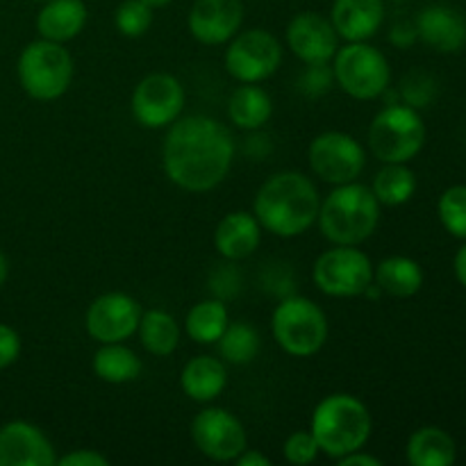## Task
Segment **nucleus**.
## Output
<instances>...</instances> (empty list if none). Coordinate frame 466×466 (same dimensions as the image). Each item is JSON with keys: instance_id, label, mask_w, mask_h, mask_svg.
Instances as JSON below:
<instances>
[{"instance_id": "58836bf2", "label": "nucleus", "mask_w": 466, "mask_h": 466, "mask_svg": "<svg viewBox=\"0 0 466 466\" xmlns=\"http://www.w3.org/2000/svg\"><path fill=\"white\" fill-rule=\"evenodd\" d=\"M335 462L339 466H380L382 460L362 453V449H360V451H353V453L344 455V458L335 460Z\"/></svg>"}, {"instance_id": "0eeeda50", "label": "nucleus", "mask_w": 466, "mask_h": 466, "mask_svg": "<svg viewBox=\"0 0 466 466\" xmlns=\"http://www.w3.org/2000/svg\"><path fill=\"white\" fill-rule=\"evenodd\" d=\"M426 144V123L410 105L391 103L369 126V148L382 164H408Z\"/></svg>"}, {"instance_id": "79ce46f5", "label": "nucleus", "mask_w": 466, "mask_h": 466, "mask_svg": "<svg viewBox=\"0 0 466 466\" xmlns=\"http://www.w3.org/2000/svg\"><path fill=\"white\" fill-rule=\"evenodd\" d=\"M7 278H9V262H7V258L3 255V250H0V289L5 287Z\"/></svg>"}, {"instance_id": "a18cd8bd", "label": "nucleus", "mask_w": 466, "mask_h": 466, "mask_svg": "<svg viewBox=\"0 0 466 466\" xmlns=\"http://www.w3.org/2000/svg\"><path fill=\"white\" fill-rule=\"evenodd\" d=\"M394 3H408V0H394Z\"/></svg>"}, {"instance_id": "7ed1b4c3", "label": "nucleus", "mask_w": 466, "mask_h": 466, "mask_svg": "<svg viewBox=\"0 0 466 466\" xmlns=\"http://www.w3.org/2000/svg\"><path fill=\"white\" fill-rule=\"evenodd\" d=\"M319 230L335 246H360L380 223V203L371 187L355 182L337 185L319 208Z\"/></svg>"}, {"instance_id": "f3484780", "label": "nucleus", "mask_w": 466, "mask_h": 466, "mask_svg": "<svg viewBox=\"0 0 466 466\" xmlns=\"http://www.w3.org/2000/svg\"><path fill=\"white\" fill-rule=\"evenodd\" d=\"M55 446L41 428L9 421L0 428V466H55Z\"/></svg>"}, {"instance_id": "2f4dec72", "label": "nucleus", "mask_w": 466, "mask_h": 466, "mask_svg": "<svg viewBox=\"0 0 466 466\" xmlns=\"http://www.w3.org/2000/svg\"><path fill=\"white\" fill-rule=\"evenodd\" d=\"M440 221L446 230L458 239H466V185H455L441 194L440 205Z\"/></svg>"}, {"instance_id": "39448f33", "label": "nucleus", "mask_w": 466, "mask_h": 466, "mask_svg": "<svg viewBox=\"0 0 466 466\" xmlns=\"http://www.w3.org/2000/svg\"><path fill=\"white\" fill-rule=\"evenodd\" d=\"M16 76L23 91L39 103L62 98L73 82V57L64 44L36 39L18 55Z\"/></svg>"}, {"instance_id": "ea45409f", "label": "nucleus", "mask_w": 466, "mask_h": 466, "mask_svg": "<svg viewBox=\"0 0 466 466\" xmlns=\"http://www.w3.org/2000/svg\"><path fill=\"white\" fill-rule=\"evenodd\" d=\"M237 466H271V460L267 455H262L259 451H250L246 449L239 458L235 460Z\"/></svg>"}, {"instance_id": "5701e85b", "label": "nucleus", "mask_w": 466, "mask_h": 466, "mask_svg": "<svg viewBox=\"0 0 466 466\" xmlns=\"http://www.w3.org/2000/svg\"><path fill=\"white\" fill-rule=\"evenodd\" d=\"M373 282L380 287V291L394 296V299H410L419 294L423 287V271L419 262L405 255L387 258L373 268Z\"/></svg>"}, {"instance_id": "4468645a", "label": "nucleus", "mask_w": 466, "mask_h": 466, "mask_svg": "<svg viewBox=\"0 0 466 466\" xmlns=\"http://www.w3.org/2000/svg\"><path fill=\"white\" fill-rule=\"evenodd\" d=\"M141 305L123 291H109L89 305L85 328L98 344H116L137 335L141 321Z\"/></svg>"}, {"instance_id": "2eb2a0df", "label": "nucleus", "mask_w": 466, "mask_h": 466, "mask_svg": "<svg viewBox=\"0 0 466 466\" xmlns=\"http://www.w3.org/2000/svg\"><path fill=\"white\" fill-rule=\"evenodd\" d=\"M287 46L303 64H328L339 48V35L330 18L317 12H300L287 25Z\"/></svg>"}, {"instance_id": "bb28decb", "label": "nucleus", "mask_w": 466, "mask_h": 466, "mask_svg": "<svg viewBox=\"0 0 466 466\" xmlns=\"http://www.w3.org/2000/svg\"><path fill=\"white\" fill-rule=\"evenodd\" d=\"M137 335H139L141 346L157 358H168L180 346V326L176 317L164 309H148L141 314Z\"/></svg>"}, {"instance_id": "6ab92c4d", "label": "nucleus", "mask_w": 466, "mask_h": 466, "mask_svg": "<svg viewBox=\"0 0 466 466\" xmlns=\"http://www.w3.org/2000/svg\"><path fill=\"white\" fill-rule=\"evenodd\" d=\"M385 21V0H335L330 9V23L339 39L369 41L378 35Z\"/></svg>"}, {"instance_id": "423d86ee", "label": "nucleus", "mask_w": 466, "mask_h": 466, "mask_svg": "<svg viewBox=\"0 0 466 466\" xmlns=\"http://www.w3.org/2000/svg\"><path fill=\"white\" fill-rule=\"evenodd\" d=\"M271 330L287 355L312 358L328 341V317L314 300L289 296L273 309Z\"/></svg>"}, {"instance_id": "aec40b11", "label": "nucleus", "mask_w": 466, "mask_h": 466, "mask_svg": "<svg viewBox=\"0 0 466 466\" xmlns=\"http://www.w3.org/2000/svg\"><path fill=\"white\" fill-rule=\"evenodd\" d=\"M259 244H262V226L255 214L244 212V209L226 214L214 230V248L230 262L250 258L259 248Z\"/></svg>"}, {"instance_id": "9d476101", "label": "nucleus", "mask_w": 466, "mask_h": 466, "mask_svg": "<svg viewBox=\"0 0 466 466\" xmlns=\"http://www.w3.org/2000/svg\"><path fill=\"white\" fill-rule=\"evenodd\" d=\"M226 71L241 85H259L268 80L282 64V46L262 27L237 32L226 48Z\"/></svg>"}, {"instance_id": "a19ab883", "label": "nucleus", "mask_w": 466, "mask_h": 466, "mask_svg": "<svg viewBox=\"0 0 466 466\" xmlns=\"http://www.w3.org/2000/svg\"><path fill=\"white\" fill-rule=\"evenodd\" d=\"M455 278H458L460 285L466 289V244L455 255Z\"/></svg>"}, {"instance_id": "c85d7f7f", "label": "nucleus", "mask_w": 466, "mask_h": 466, "mask_svg": "<svg viewBox=\"0 0 466 466\" xmlns=\"http://www.w3.org/2000/svg\"><path fill=\"white\" fill-rule=\"evenodd\" d=\"M373 196L385 208H399L405 205L417 191V177L408 164H385L376 173L371 185Z\"/></svg>"}, {"instance_id": "412c9836", "label": "nucleus", "mask_w": 466, "mask_h": 466, "mask_svg": "<svg viewBox=\"0 0 466 466\" xmlns=\"http://www.w3.org/2000/svg\"><path fill=\"white\" fill-rule=\"evenodd\" d=\"M86 18L85 0H46L36 14V32L41 39L66 44L85 30Z\"/></svg>"}, {"instance_id": "a211bd4d", "label": "nucleus", "mask_w": 466, "mask_h": 466, "mask_svg": "<svg viewBox=\"0 0 466 466\" xmlns=\"http://www.w3.org/2000/svg\"><path fill=\"white\" fill-rule=\"evenodd\" d=\"M417 35L437 53H458L466 44V18L446 5H431L417 16Z\"/></svg>"}, {"instance_id": "c756f323", "label": "nucleus", "mask_w": 466, "mask_h": 466, "mask_svg": "<svg viewBox=\"0 0 466 466\" xmlns=\"http://www.w3.org/2000/svg\"><path fill=\"white\" fill-rule=\"evenodd\" d=\"M259 332L248 323H230L217 341L218 353L230 364L253 362L259 353Z\"/></svg>"}, {"instance_id": "dca6fc26", "label": "nucleus", "mask_w": 466, "mask_h": 466, "mask_svg": "<svg viewBox=\"0 0 466 466\" xmlns=\"http://www.w3.org/2000/svg\"><path fill=\"white\" fill-rule=\"evenodd\" d=\"M241 0H194L187 16L189 35L203 46H223L241 30Z\"/></svg>"}, {"instance_id": "b1692460", "label": "nucleus", "mask_w": 466, "mask_h": 466, "mask_svg": "<svg viewBox=\"0 0 466 466\" xmlns=\"http://www.w3.org/2000/svg\"><path fill=\"white\" fill-rule=\"evenodd\" d=\"M273 114V100L262 86L241 85L228 100V116L241 130H259Z\"/></svg>"}, {"instance_id": "e433bc0d", "label": "nucleus", "mask_w": 466, "mask_h": 466, "mask_svg": "<svg viewBox=\"0 0 466 466\" xmlns=\"http://www.w3.org/2000/svg\"><path fill=\"white\" fill-rule=\"evenodd\" d=\"M109 460L103 453L91 449H77L73 453H66L64 458H57V466H107Z\"/></svg>"}, {"instance_id": "37998d69", "label": "nucleus", "mask_w": 466, "mask_h": 466, "mask_svg": "<svg viewBox=\"0 0 466 466\" xmlns=\"http://www.w3.org/2000/svg\"><path fill=\"white\" fill-rule=\"evenodd\" d=\"M146 5H150V7L153 9H159V7H167L168 3H171V0H144Z\"/></svg>"}, {"instance_id": "f8f14e48", "label": "nucleus", "mask_w": 466, "mask_h": 466, "mask_svg": "<svg viewBox=\"0 0 466 466\" xmlns=\"http://www.w3.org/2000/svg\"><path fill=\"white\" fill-rule=\"evenodd\" d=\"M185 103V86L176 76L150 73L132 91L130 109L139 126L148 130H162L182 116Z\"/></svg>"}, {"instance_id": "c9c22d12", "label": "nucleus", "mask_w": 466, "mask_h": 466, "mask_svg": "<svg viewBox=\"0 0 466 466\" xmlns=\"http://www.w3.org/2000/svg\"><path fill=\"white\" fill-rule=\"evenodd\" d=\"M21 355V337L7 323H0V371L12 367Z\"/></svg>"}, {"instance_id": "f704fd0d", "label": "nucleus", "mask_w": 466, "mask_h": 466, "mask_svg": "<svg viewBox=\"0 0 466 466\" xmlns=\"http://www.w3.org/2000/svg\"><path fill=\"white\" fill-rule=\"evenodd\" d=\"M305 91L312 96H319V94H326L328 89L332 86V82H335V76H332V66H328V64H309V68L305 71Z\"/></svg>"}, {"instance_id": "a878e982", "label": "nucleus", "mask_w": 466, "mask_h": 466, "mask_svg": "<svg viewBox=\"0 0 466 466\" xmlns=\"http://www.w3.org/2000/svg\"><path fill=\"white\" fill-rule=\"evenodd\" d=\"M139 355L127 349L123 341L116 344H103L94 355V373L109 385H126L141 376Z\"/></svg>"}, {"instance_id": "4c0bfd02", "label": "nucleus", "mask_w": 466, "mask_h": 466, "mask_svg": "<svg viewBox=\"0 0 466 466\" xmlns=\"http://www.w3.org/2000/svg\"><path fill=\"white\" fill-rule=\"evenodd\" d=\"M419 39L414 23H396L390 32V41L399 48H410Z\"/></svg>"}, {"instance_id": "9b49d317", "label": "nucleus", "mask_w": 466, "mask_h": 466, "mask_svg": "<svg viewBox=\"0 0 466 466\" xmlns=\"http://www.w3.org/2000/svg\"><path fill=\"white\" fill-rule=\"evenodd\" d=\"M308 159L314 176L335 187L355 182L367 167V153H364L362 144L353 135L339 130L314 137L308 150Z\"/></svg>"}, {"instance_id": "473e14b6", "label": "nucleus", "mask_w": 466, "mask_h": 466, "mask_svg": "<svg viewBox=\"0 0 466 466\" xmlns=\"http://www.w3.org/2000/svg\"><path fill=\"white\" fill-rule=\"evenodd\" d=\"M319 444L314 440L312 431H296L291 432L289 437L285 440V446H282V455L289 464L296 466H305L312 464L314 460L319 458Z\"/></svg>"}, {"instance_id": "6e6552de", "label": "nucleus", "mask_w": 466, "mask_h": 466, "mask_svg": "<svg viewBox=\"0 0 466 466\" xmlns=\"http://www.w3.org/2000/svg\"><path fill=\"white\" fill-rule=\"evenodd\" d=\"M335 82L355 100H376L385 96L391 68L385 55L367 41H350L337 48L332 57Z\"/></svg>"}, {"instance_id": "f257e3e1", "label": "nucleus", "mask_w": 466, "mask_h": 466, "mask_svg": "<svg viewBox=\"0 0 466 466\" xmlns=\"http://www.w3.org/2000/svg\"><path fill=\"white\" fill-rule=\"evenodd\" d=\"M235 159V139L221 121L196 114L168 126L162 144V167L168 180L191 194H205L228 177Z\"/></svg>"}, {"instance_id": "72a5a7b5", "label": "nucleus", "mask_w": 466, "mask_h": 466, "mask_svg": "<svg viewBox=\"0 0 466 466\" xmlns=\"http://www.w3.org/2000/svg\"><path fill=\"white\" fill-rule=\"evenodd\" d=\"M432 85H435V82H432L428 76H421V73H414V76H410L408 80L403 82L405 103L414 109L428 105L432 100V96H435V86Z\"/></svg>"}, {"instance_id": "20e7f679", "label": "nucleus", "mask_w": 466, "mask_h": 466, "mask_svg": "<svg viewBox=\"0 0 466 466\" xmlns=\"http://www.w3.org/2000/svg\"><path fill=\"white\" fill-rule=\"evenodd\" d=\"M371 412L350 394H330L312 412V431L319 451L330 460H339L364 449L371 437Z\"/></svg>"}, {"instance_id": "cd10ccee", "label": "nucleus", "mask_w": 466, "mask_h": 466, "mask_svg": "<svg viewBox=\"0 0 466 466\" xmlns=\"http://www.w3.org/2000/svg\"><path fill=\"white\" fill-rule=\"evenodd\" d=\"M230 326V314L223 300L208 299L196 303L185 319V328L189 339L196 344H217L226 328Z\"/></svg>"}, {"instance_id": "393cba45", "label": "nucleus", "mask_w": 466, "mask_h": 466, "mask_svg": "<svg viewBox=\"0 0 466 466\" xmlns=\"http://www.w3.org/2000/svg\"><path fill=\"white\" fill-rule=\"evenodd\" d=\"M458 458L453 437L437 426H423L410 437L408 462L412 466H451Z\"/></svg>"}, {"instance_id": "1a4fd4ad", "label": "nucleus", "mask_w": 466, "mask_h": 466, "mask_svg": "<svg viewBox=\"0 0 466 466\" xmlns=\"http://www.w3.org/2000/svg\"><path fill=\"white\" fill-rule=\"evenodd\" d=\"M373 262L358 246H335L317 258L312 280L332 299H355L373 282Z\"/></svg>"}, {"instance_id": "ddd939ff", "label": "nucleus", "mask_w": 466, "mask_h": 466, "mask_svg": "<svg viewBox=\"0 0 466 466\" xmlns=\"http://www.w3.org/2000/svg\"><path fill=\"white\" fill-rule=\"evenodd\" d=\"M191 441L214 462H235L248 449V435L239 419L223 408H208L191 421Z\"/></svg>"}, {"instance_id": "7c9ffc66", "label": "nucleus", "mask_w": 466, "mask_h": 466, "mask_svg": "<svg viewBox=\"0 0 466 466\" xmlns=\"http://www.w3.org/2000/svg\"><path fill=\"white\" fill-rule=\"evenodd\" d=\"M114 25L127 39L144 36L153 25V7L144 0H123L114 12Z\"/></svg>"}, {"instance_id": "f03ea898", "label": "nucleus", "mask_w": 466, "mask_h": 466, "mask_svg": "<svg viewBox=\"0 0 466 466\" xmlns=\"http://www.w3.org/2000/svg\"><path fill=\"white\" fill-rule=\"evenodd\" d=\"M321 196L317 185L300 171H280L255 194L253 214L262 230L291 239L317 223Z\"/></svg>"}, {"instance_id": "4be33fe9", "label": "nucleus", "mask_w": 466, "mask_h": 466, "mask_svg": "<svg viewBox=\"0 0 466 466\" xmlns=\"http://www.w3.org/2000/svg\"><path fill=\"white\" fill-rule=\"evenodd\" d=\"M228 385L226 364L212 355H198L189 360L180 373V387L187 399L196 403H209L218 399Z\"/></svg>"}, {"instance_id": "c03bdc74", "label": "nucleus", "mask_w": 466, "mask_h": 466, "mask_svg": "<svg viewBox=\"0 0 466 466\" xmlns=\"http://www.w3.org/2000/svg\"><path fill=\"white\" fill-rule=\"evenodd\" d=\"M32 3H46V0H32Z\"/></svg>"}]
</instances>
